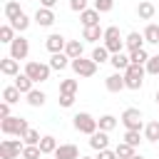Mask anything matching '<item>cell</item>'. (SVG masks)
I'll return each mask as SVG.
<instances>
[{"label": "cell", "mask_w": 159, "mask_h": 159, "mask_svg": "<svg viewBox=\"0 0 159 159\" xmlns=\"http://www.w3.org/2000/svg\"><path fill=\"white\" fill-rule=\"evenodd\" d=\"M2 12H5V20H7V22H12V20H15V17L22 12V7H20V2H15V0H7Z\"/></svg>", "instance_id": "cell-24"}, {"label": "cell", "mask_w": 159, "mask_h": 159, "mask_svg": "<svg viewBox=\"0 0 159 159\" xmlns=\"http://www.w3.org/2000/svg\"><path fill=\"white\" fill-rule=\"evenodd\" d=\"M50 72H52L50 62H37V60H30V62L25 65V75H27L32 82H47V80H50Z\"/></svg>", "instance_id": "cell-1"}, {"label": "cell", "mask_w": 159, "mask_h": 159, "mask_svg": "<svg viewBox=\"0 0 159 159\" xmlns=\"http://www.w3.org/2000/svg\"><path fill=\"white\" fill-rule=\"evenodd\" d=\"M45 47H47L50 52H65V47H67V37H62L60 32H52V35L45 40Z\"/></svg>", "instance_id": "cell-11"}, {"label": "cell", "mask_w": 159, "mask_h": 159, "mask_svg": "<svg viewBox=\"0 0 159 159\" xmlns=\"http://www.w3.org/2000/svg\"><path fill=\"white\" fill-rule=\"evenodd\" d=\"M104 47H107L112 55L124 50V37H122V32H119V27H117V25L104 27Z\"/></svg>", "instance_id": "cell-5"}, {"label": "cell", "mask_w": 159, "mask_h": 159, "mask_svg": "<svg viewBox=\"0 0 159 159\" xmlns=\"http://www.w3.org/2000/svg\"><path fill=\"white\" fill-rule=\"evenodd\" d=\"M42 157V149L37 147V144H25V149H22V159H40Z\"/></svg>", "instance_id": "cell-37"}, {"label": "cell", "mask_w": 159, "mask_h": 159, "mask_svg": "<svg viewBox=\"0 0 159 159\" xmlns=\"http://www.w3.org/2000/svg\"><path fill=\"white\" fill-rule=\"evenodd\" d=\"M5 2H7V0H5Z\"/></svg>", "instance_id": "cell-50"}, {"label": "cell", "mask_w": 159, "mask_h": 159, "mask_svg": "<svg viewBox=\"0 0 159 159\" xmlns=\"http://www.w3.org/2000/svg\"><path fill=\"white\" fill-rule=\"evenodd\" d=\"M60 107H65V109H70L72 104H75V94H65V92H60Z\"/></svg>", "instance_id": "cell-42"}, {"label": "cell", "mask_w": 159, "mask_h": 159, "mask_svg": "<svg viewBox=\"0 0 159 159\" xmlns=\"http://www.w3.org/2000/svg\"><path fill=\"white\" fill-rule=\"evenodd\" d=\"M0 129H2V134H15V137H22L27 129H30V124H27V119H22V117H5V119H0Z\"/></svg>", "instance_id": "cell-3"}, {"label": "cell", "mask_w": 159, "mask_h": 159, "mask_svg": "<svg viewBox=\"0 0 159 159\" xmlns=\"http://www.w3.org/2000/svg\"><path fill=\"white\" fill-rule=\"evenodd\" d=\"M10 25H12V27H15L17 32H25V30L30 27V17H27L25 12H20V15H17V17H15V20L10 22Z\"/></svg>", "instance_id": "cell-35"}, {"label": "cell", "mask_w": 159, "mask_h": 159, "mask_svg": "<svg viewBox=\"0 0 159 159\" xmlns=\"http://www.w3.org/2000/svg\"><path fill=\"white\" fill-rule=\"evenodd\" d=\"M154 99H157V104H159V89H157V97H154Z\"/></svg>", "instance_id": "cell-48"}, {"label": "cell", "mask_w": 159, "mask_h": 159, "mask_svg": "<svg viewBox=\"0 0 159 159\" xmlns=\"http://www.w3.org/2000/svg\"><path fill=\"white\" fill-rule=\"evenodd\" d=\"M45 99H47V94H45L42 89H30V92H27V104H30V107H42Z\"/></svg>", "instance_id": "cell-26"}, {"label": "cell", "mask_w": 159, "mask_h": 159, "mask_svg": "<svg viewBox=\"0 0 159 159\" xmlns=\"http://www.w3.org/2000/svg\"><path fill=\"white\" fill-rule=\"evenodd\" d=\"M0 72L2 75H7V77H15V75H20V60H15V57H2L0 60Z\"/></svg>", "instance_id": "cell-12"}, {"label": "cell", "mask_w": 159, "mask_h": 159, "mask_svg": "<svg viewBox=\"0 0 159 159\" xmlns=\"http://www.w3.org/2000/svg\"><path fill=\"white\" fill-rule=\"evenodd\" d=\"M104 87H107L109 92H122V89H127V84H124V75H122V72L109 75V77L104 80Z\"/></svg>", "instance_id": "cell-16"}, {"label": "cell", "mask_w": 159, "mask_h": 159, "mask_svg": "<svg viewBox=\"0 0 159 159\" xmlns=\"http://www.w3.org/2000/svg\"><path fill=\"white\" fill-rule=\"evenodd\" d=\"M65 52H67V57H70V60H75V57H82V52H84V45H82L80 40H67V47H65Z\"/></svg>", "instance_id": "cell-22"}, {"label": "cell", "mask_w": 159, "mask_h": 159, "mask_svg": "<svg viewBox=\"0 0 159 159\" xmlns=\"http://www.w3.org/2000/svg\"><path fill=\"white\" fill-rule=\"evenodd\" d=\"M57 147H60V144H57V139H55L52 134H45V137L40 139V149H42V154H55Z\"/></svg>", "instance_id": "cell-27"}, {"label": "cell", "mask_w": 159, "mask_h": 159, "mask_svg": "<svg viewBox=\"0 0 159 159\" xmlns=\"http://www.w3.org/2000/svg\"><path fill=\"white\" fill-rule=\"evenodd\" d=\"M109 57H112V52H109L104 45H99V47H94V50H92V60H94L97 65H104V62H109Z\"/></svg>", "instance_id": "cell-28"}, {"label": "cell", "mask_w": 159, "mask_h": 159, "mask_svg": "<svg viewBox=\"0 0 159 159\" xmlns=\"http://www.w3.org/2000/svg\"><path fill=\"white\" fill-rule=\"evenodd\" d=\"M144 139L147 142H159V119H154L144 127Z\"/></svg>", "instance_id": "cell-30"}, {"label": "cell", "mask_w": 159, "mask_h": 159, "mask_svg": "<svg viewBox=\"0 0 159 159\" xmlns=\"http://www.w3.org/2000/svg\"><path fill=\"white\" fill-rule=\"evenodd\" d=\"M109 65H112L117 72H124V70L132 65V60H129V55H124V52H114V55L109 57Z\"/></svg>", "instance_id": "cell-20"}, {"label": "cell", "mask_w": 159, "mask_h": 159, "mask_svg": "<svg viewBox=\"0 0 159 159\" xmlns=\"http://www.w3.org/2000/svg\"><path fill=\"white\" fill-rule=\"evenodd\" d=\"M99 10H94V7H87V10H82L80 12V22H82V27H89V25H99Z\"/></svg>", "instance_id": "cell-17"}, {"label": "cell", "mask_w": 159, "mask_h": 159, "mask_svg": "<svg viewBox=\"0 0 159 159\" xmlns=\"http://www.w3.org/2000/svg\"><path fill=\"white\" fill-rule=\"evenodd\" d=\"M15 37H17V35H15V27H12L10 22L0 27V42H5V45H10V42L15 40Z\"/></svg>", "instance_id": "cell-34"}, {"label": "cell", "mask_w": 159, "mask_h": 159, "mask_svg": "<svg viewBox=\"0 0 159 159\" xmlns=\"http://www.w3.org/2000/svg\"><path fill=\"white\" fill-rule=\"evenodd\" d=\"M144 42H147V40H144V35H142V32H137V30H134V32H129V35L124 37V47H127L129 52L142 50V47H144Z\"/></svg>", "instance_id": "cell-15"}, {"label": "cell", "mask_w": 159, "mask_h": 159, "mask_svg": "<svg viewBox=\"0 0 159 159\" xmlns=\"http://www.w3.org/2000/svg\"><path fill=\"white\" fill-rule=\"evenodd\" d=\"M55 5H57V0H40V7H50L52 10Z\"/></svg>", "instance_id": "cell-46"}, {"label": "cell", "mask_w": 159, "mask_h": 159, "mask_svg": "<svg viewBox=\"0 0 159 159\" xmlns=\"http://www.w3.org/2000/svg\"><path fill=\"white\" fill-rule=\"evenodd\" d=\"M132 159H144V157H142V154H134V157H132Z\"/></svg>", "instance_id": "cell-47"}, {"label": "cell", "mask_w": 159, "mask_h": 159, "mask_svg": "<svg viewBox=\"0 0 159 159\" xmlns=\"http://www.w3.org/2000/svg\"><path fill=\"white\" fill-rule=\"evenodd\" d=\"M70 67H72V72H75L77 77H92L99 65H97L92 57H75V60L70 62Z\"/></svg>", "instance_id": "cell-6"}, {"label": "cell", "mask_w": 159, "mask_h": 159, "mask_svg": "<svg viewBox=\"0 0 159 159\" xmlns=\"http://www.w3.org/2000/svg\"><path fill=\"white\" fill-rule=\"evenodd\" d=\"M149 57H152V55H149L144 47H142V50H134V52H129V60H132V65H147V62H149Z\"/></svg>", "instance_id": "cell-33"}, {"label": "cell", "mask_w": 159, "mask_h": 159, "mask_svg": "<svg viewBox=\"0 0 159 159\" xmlns=\"http://www.w3.org/2000/svg\"><path fill=\"white\" fill-rule=\"evenodd\" d=\"M97 159H119V157H117V152H112V149H102V152L97 154Z\"/></svg>", "instance_id": "cell-44"}, {"label": "cell", "mask_w": 159, "mask_h": 159, "mask_svg": "<svg viewBox=\"0 0 159 159\" xmlns=\"http://www.w3.org/2000/svg\"><path fill=\"white\" fill-rule=\"evenodd\" d=\"M77 89H80L77 80H62L60 82V92H65V94H77Z\"/></svg>", "instance_id": "cell-36"}, {"label": "cell", "mask_w": 159, "mask_h": 159, "mask_svg": "<svg viewBox=\"0 0 159 159\" xmlns=\"http://www.w3.org/2000/svg\"><path fill=\"white\" fill-rule=\"evenodd\" d=\"M15 87H17L22 94H27L30 89H35V82H32V80H30L25 72H22V75H15Z\"/></svg>", "instance_id": "cell-23"}, {"label": "cell", "mask_w": 159, "mask_h": 159, "mask_svg": "<svg viewBox=\"0 0 159 159\" xmlns=\"http://www.w3.org/2000/svg\"><path fill=\"white\" fill-rule=\"evenodd\" d=\"M97 124H99L102 132H112V129L117 127V117H114V114H102V117L97 119Z\"/></svg>", "instance_id": "cell-32"}, {"label": "cell", "mask_w": 159, "mask_h": 159, "mask_svg": "<svg viewBox=\"0 0 159 159\" xmlns=\"http://www.w3.org/2000/svg\"><path fill=\"white\" fill-rule=\"evenodd\" d=\"M82 40L87 42H97V40H104V30L99 25H89V27H82Z\"/></svg>", "instance_id": "cell-19"}, {"label": "cell", "mask_w": 159, "mask_h": 159, "mask_svg": "<svg viewBox=\"0 0 159 159\" xmlns=\"http://www.w3.org/2000/svg\"><path fill=\"white\" fill-rule=\"evenodd\" d=\"M27 55H30V42H27V37L17 35V37L10 42V57H15V60H25Z\"/></svg>", "instance_id": "cell-9"}, {"label": "cell", "mask_w": 159, "mask_h": 159, "mask_svg": "<svg viewBox=\"0 0 159 159\" xmlns=\"http://www.w3.org/2000/svg\"><path fill=\"white\" fill-rule=\"evenodd\" d=\"M114 7V0H94V10H99V12H109Z\"/></svg>", "instance_id": "cell-41"}, {"label": "cell", "mask_w": 159, "mask_h": 159, "mask_svg": "<svg viewBox=\"0 0 159 159\" xmlns=\"http://www.w3.org/2000/svg\"><path fill=\"white\" fill-rule=\"evenodd\" d=\"M20 139H22L25 144H37V147H40V139H42V137H40V132H37V129H27Z\"/></svg>", "instance_id": "cell-38"}, {"label": "cell", "mask_w": 159, "mask_h": 159, "mask_svg": "<svg viewBox=\"0 0 159 159\" xmlns=\"http://www.w3.org/2000/svg\"><path fill=\"white\" fill-rule=\"evenodd\" d=\"M80 159H97V157H80Z\"/></svg>", "instance_id": "cell-49"}, {"label": "cell", "mask_w": 159, "mask_h": 159, "mask_svg": "<svg viewBox=\"0 0 159 159\" xmlns=\"http://www.w3.org/2000/svg\"><path fill=\"white\" fill-rule=\"evenodd\" d=\"M22 149H25V142L17 139H2L0 142V159H17L22 157Z\"/></svg>", "instance_id": "cell-8"}, {"label": "cell", "mask_w": 159, "mask_h": 159, "mask_svg": "<svg viewBox=\"0 0 159 159\" xmlns=\"http://www.w3.org/2000/svg\"><path fill=\"white\" fill-rule=\"evenodd\" d=\"M144 40L149 42V45H159V25H154V22H149L147 27H144Z\"/></svg>", "instance_id": "cell-25"}, {"label": "cell", "mask_w": 159, "mask_h": 159, "mask_svg": "<svg viewBox=\"0 0 159 159\" xmlns=\"http://www.w3.org/2000/svg\"><path fill=\"white\" fill-rule=\"evenodd\" d=\"M124 142H127V144H132V147H139L142 134H139L137 129H127V132H124Z\"/></svg>", "instance_id": "cell-39"}, {"label": "cell", "mask_w": 159, "mask_h": 159, "mask_svg": "<svg viewBox=\"0 0 159 159\" xmlns=\"http://www.w3.org/2000/svg\"><path fill=\"white\" fill-rule=\"evenodd\" d=\"M89 147H92V149H97V152H102V149H109V132H102V129H97L94 134H89Z\"/></svg>", "instance_id": "cell-10"}, {"label": "cell", "mask_w": 159, "mask_h": 159, "mask_svg": "<svg viewBox=\"0 0 159 159\" xmlns=\"http://www.w3.org/2000/svg\"><path fill=\"white\" fill-rule=\"evenodd\" d=\"M122 75H124V84H127V89H142L147 67H144V65H129Z\"/></svg>", "instance_id": "cell-2"}, {"label": "cell", "mask_w": 159, "mask_h": 159, "mask_svg": "<svg viewBox=\"0 0 159 159\" xmlns=\"http://www.w3.org/2000/svg\"><path fill=\"white\" fill-rule=\"evenodd\" d=\"M127 129H137V132H142V127H144V114H142V109H137V107H127L124 112H122V119H119Z\"/></svg>", "instance_id": "cell-7"}, {"label": "cell", "mask_w": 159, "mask_h": 159, "mask_svg": "<svg viewBox=\"0 0 159 159\" xmlns=\"http://www.w3.org/2000/svg\"><path fill=\"white\" fill-rule=\"evenodd\" d=\"M134 149H137V147H132V144H127V142H119V144L114 147V152H117L119 159H132V157L137 154Z\"/></svg>", "instance_id": "cell-29"}, {"label": "cell", "mask_w": 159, "mask_h": 159, "mask_svg": "<svg viewBox=\"0 0 159 159\" xmlns=\"http://www.w3.org/2000/svg\"><path fill=\"white\" fill-rule=\"evenodd\" d=\"M70 57H67V52H52V57H50V67L52 70H57V72H62L65 67H70Z\"/></svg>", "instance_id": "cell-21"}, {"label": "cell", "mask_w": 159, "mask_h": 159, "mask_svg": "<svg viewBox=\"0 0 159 159\" xmlns=\"http://www.w3.org/2000/svg\"><path fill=\"white\" fill-rule=\"evenodd\" d=\"M72 124H75V129H77L80 134H94V132L99 129L97 119H94L89 112H77V114L72 117Z\"/></svg>", "instance_id": "cell-4"}, {"label": "cell", "mask_w": 159, "mask_h": 159, "mask_svg": "<svg viewBox=\"0 0 159 159\" xmlns=\"http://www.w3.org/2000/svg\"><path fill=\"white\" fill-rule=\"evenodd\" d=\"M55 159H80L77 144H60L55 149Z\"/></svg>", "instance_id": "cell-14"}, {"label": "cell", "mask_w": 159, "mask_h": 159, "mask_svg": "<svg viewBox=\"0 0 159 159\" xmlns=\"http://www.w3.org/2000/svg\"><path fill=\"white\" fill-rule=\"evenodd\" d=\"M154 12H157L154 2H149V0H139V5H137V17H139V20H152Z\"/></svg>", "instance_id": "cell-18"}, {"label": "cell", "mask_w": 159, "mask_h": 159, "mask_svg": "<svg viewBox=\"0 0 159 159\" xmlns=\"http://www.w3.org/2000/svg\"><path fill=\"white\" fill-rule=\"evenodd\" d=\"M144 67H147V72H149V75L159 77V55H152V57H149V62H147Z\"/></svg>", "instance_id": "cell-40"}, {"label": "cell", "mask_w": 159, "mask_h": 159, "mask_svg": "<svg viewBox=\"0 0 159 159\" xmlns=\"http://www.w3.org/2000/svg\"><path fill=\"white\" fill-rule=\"evenodd\" d=\"M35 22H37L40 27H52V25H55V12H52L50 7H37Z\"/></svg>", "instance_id": "cell-13"}, {"label": "cell", "mask_w": 159, "mask_h": 159, "mask_svg": "<svg viewBox=\"0 0 159 159\" xmlns=\"http://www.w3.org/2000/svg\"><path fill=\"white\" fill-rule=\"evenodd\" d=\"M5 117H10V102L2 99V104H0V119H5Z\"/></svg>", "instance_id": "cell-45"}, {"label": "cell", "mask_w": 159, "mask_h": 159, "mask_svg": "<svg viewBox=\"0 0 159 159\" xmlns=\"http://www.w3.org/2000/svg\"><path fill=\"white\" fill-rule=\"evenodd\" d=\"M20 94H22V92H20L15 84H10V87H5V89H2V99H5V102H10V104H17V102H20Z\"/></svg>", "instance_id": "cell-31"}, {"label": "cell", "mask_w": 159, "mask_h": 159, "mask_svg": "<svg viewBox=\"0 0 159 159\" xmlns=\"http://www.w3.org/2000/svg\"><path fill=\"white\" fill-rule=\"evenodd\" d=\"M70 10H75V12L87 10V0H70Z\"/></svg>", "instance_id": "cell-43"}]
</instances>
